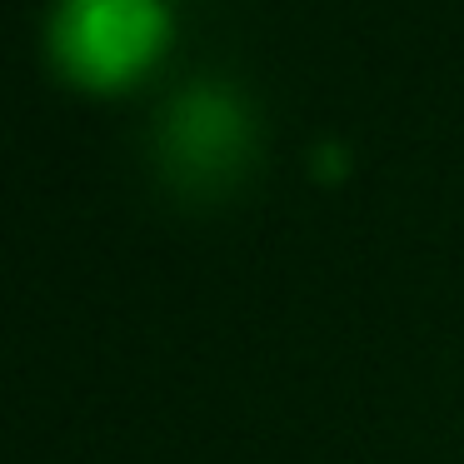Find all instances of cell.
<instances>
[{"mask_svg": "<svg viewBox=\"0 0 464 464\" xmlns=\"http://www.w3.org/2000/svg\"><path fill=\"white\" fill-rule=\"evenodd\" d=\"M170 41L160 0H61L51 15V61L71 85L115 95L140 85Z\"/></svg>", "mask_w": 464, "mask_h": 464, "instance_id": "6da1fadb", "label": "cell"}, {"mask_svg": "<svg viewBox=\"0 0 464 464\" xmlns=\"http://www.w3.org/2000/svg\"><path fill=\"white\" fill-rule=\"evenodd\" d=\"M250 165V111L230 91H190L160 125V170L175 195L210 200Z\"/></svg>", "mask_w": 464, "mask_h": 464, "instance_id": "7a4b0ae2", "label": "cell"}]
</instances>
